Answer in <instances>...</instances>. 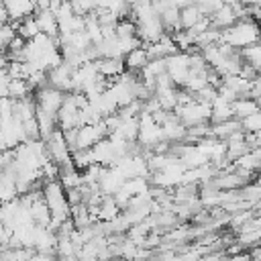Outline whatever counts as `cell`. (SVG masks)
Here are the masks:
<instances>
[{
    "label": "cell",
    "instance_id": "obj_13",
    "mask_svg": "<svg viewBox=\"0 0 261 261\" xmlns=\"http://www.w3.org/2000/svg\"><path fill=\"white\" fill-rule=\"evenodd\" d=\"M96 65H98V71L104 80H116L126 71L124 59H98Z\"/></svg>",
    "mask_w": 261,
    "mask_h": 261
},
{
    "label": "cell",
    "instance_id": "obj_24",
    "mask_svg": "<svg viewBox=\"0 0 261 261\" xmlns=\"http://www.w3.org/2000/svg\"><path fill=\"white\" fill-rule=\"evenodd\" d=\"M35 90L31 88V84L27 80H12L10 82V92H8V98L12 100H24V98H31Z\"/></svg>",
    "mask_w": 261,
    "mask_h": 261
},
{
    "label": "cell",
    "instance_id": "obj_11",
    "mask_svg": "<svg viewBox=\"0 0 261 261\" xmlns=\"http://www.w3.org/2000/svg\"><path fill=\"white\" fill-rule=\"evenodd\" d=\"M149 61H151V57H149L147 45H143V47L130 51L128 55H124V67H126L128 73H141L147 67Z\"/></svg>",
    "mask_w": 261,
    "mask_h": 261
},
{
    "label": "cell",
    "instance_id": "obj_2",
    "mask_svg": "<svg viewBox=\"0 0 261 261\" xmlns=\"http://www.w3.org/2000/svg\"><path fill=\"white\" fill-rule=\"evenodd\" d=\"M173 114L179 118V122H181L186 128H192V126L204 124L206 120L212 118V106L194 100V102L188 104V106H177V108L173 110Z\"/></svg>",
    "mask_w": 261,
    "mask_h": 261
},
{
    "label": "cell",
    "instance_id": "obj_22",
    "mask_svg": "<svg viewBox=\"0 0 261 261\" xmlns=\"http://www.w3.org/2000/svg\"><path fill=\"white\" fill-rule=\"evenodd\" d=\"M71 222L75 224V228H88V226L94 224V220H92V216H90L86 204L71 206Z\"/></svg>",
    "mask_w": 261,
    "mask_h": 261
},
{
    "label": "cell",
    "instance_id": "obj_8",
    "mask_svg": "<svg viewBox=\"0 0 261 261\" xmlns=\"http://www.w3.org/2000/svg\"><path fill=\"white\" fill-rule=\"evenodd\" d=\"M124 181H126V179L118 173V169L106 167L104 173H102V177H100V181H98V188H100V192H102L104 196H114V194L122 188Z\"/></svg>",
    "mask_w": 261,
    "mask_h": 261
},
{
    "label": "cell",
    "instance_id": "obj_1",
    "mask_svg": "<svg viewBox=\"0 0 261 261\" xmlns=\"http://www.w3.org/2000/svg\"><path fill=\"white\" fill-rule=\"evenodd\" d=\"M261 41V27L257 20L253 18H245V20H237L230 29L222 31V37H220V43L232 47L234 51L237 49H247L251 45H257Z\"/></svg>",
    "mask_w": 261,
    "mask_h": 261
},
{
    "label": "cell",
    "instance_id": "obj_16",
    "mask_svg": "<svg viewBox=\"0 0 261 261\" xmlns=\"http://www.w3.org/2000/svg\"><path fill=\"white\" fill-rule=\"evenodd\" d=\"M230 118H234L232 102L224 100L222 96H216V100L212 102V118L210 120H214V124H216V122H226Z\"/></svg>",
    "mask_w": 261,
    "mask_h": 261
},
{
    "label": "cell",
    "instance_id": "obj_18",
    "mask_svg": "<svg viewBox=\"0 0 261 261\" xmlns=\"http://www.w3.org/2000/svg\"><path fill=\"white\" fill-rule=\"evenodd\" d=\"M31 214H33V222L37 226L49 228V224H51V212H49V206L45 204L43 198L31 202Z\"/></svg>",
    "mask_w": 261,
    "mask_h": 261
},
{
    "label": "cell",
    "instance_id": "obj_26",
    "mask_svg": "<svg viewBox=\"0 0 261 261\" xmlns=\"http://www.w3.org/2000/svg\"><path fill=\"white\" fill-rule=\"evenodd\" d=\"M116 37L126 39V37H137V22L133 18H120L116 22Z\"/></svg>",
    "mask_w": 261,
    "mask_h": 261
},
{
    "label": "cell",
    "instance_id": "obj_4",
    "mask_svg": "<svg viewBox=\"0 0 261 261\" xmlns=\"http://www.w3.org/2000/svg\"><path fill=\"white\" fill-rule=\"evenodd\" d=\"M63 100H65V94L59 92V90H55V88H51L49 84L43 86V88H39L35 92V104H37V108H41V110H45V112H49L53 116H57L59 108L63 106Z\"/></svg>",
    "mask_w": 261,
    "mask_h": 261
},
{
    "label": "cell",
    "instance_id": "obj_15",
    "mask_svg": "<svg viewBox=\"0 0 261 261\" xmlns=\"http://www.w3.org/2000/svg\"><path fill=\"white\" fill-rule=\"evenodd\" d=\"M239 130H243V128H241V120L230 118V120H226V122H216V124H212V126H210V137H214V139H218V141H226L228 137H232V135L239 133Z\"/></svg>",
    "mask_w": 261,
    "mask_h": 261
},
{
    "label": "cell",
    "instance_id": "obj_6",
    "mask_svg": "<svg viewBox=\"0 0 261 261\" xmlns=\"http://www.w3.org/2000/svg\"><path fill=\"white\" fill-rule=\"evenodd\" d=\"M90 157H92V163L100 165V167H114V163L118 159L108 139H102L98 145H94L90 149Z\"/></svg>",
    "mask_w": 261,
    "mask_h": 261
},
{
    "label": "cell",
    "instance_id": "obj_21",
    "mask_svg": "<svg viewBox=\"0 0 261 261\" xmlns=\"http://www.w3.org/2000/svg\"><path fill=\"white\" fill-rule=\"evenodd\" d=\"M116 135H120L124 141L135 143L139 139V118H130V120H120V126L116 128Z\"/></svg>",
    "mask_w": 261,
    "mask_h": 261
},
{
    "label": "cell",
    "instance_id": "obj_23",
    "mask_svg": "<svg viewBox=\"0 0 261 261\" xmlns=\"http://www.w3.org/2000/svg\"><path fill=\"white\" fill-rule=\"evenodd\" d=\"M39 35H41V31H39V24H37V20H35V14L29 16V18H24V20L18 24V37L24 39L27 43L33 41V39H37Z\"/></svg>",
    "mask_w": 261,
    "mask_h": 261
},
{
    "label": "cell",
    "instance_id": "obj_27",
    "mask_svg": "<svg viewBox=\"0 0 261 261\" xmlns=\"http://www.w3.org/2000/svg\"><path fill=\"white\" fill-rule=\"evenodd\" d=\"M241 128H243L245 135H255V133H259V130H261V110H259L257 114H253V116L243 118V120H241Z\"/></svg>",
    "mask_w": 261,
    "mask_h": 261
},
{
    "label": "cell",
    "instance_id": "obj_25",
    "mask_svg": "<svg viewBox=\"0 0 261 261\" xmlns=\"http://www.w3.org/2000/svg\"><path fill=\"white\" fill-rule=\"evenodd\" d=\"M241 57H243V61L247 63V65H251V67H255L257 71H261V45L257 43V45H251V47H247V49H243L241 51Z\"/></svg>",
    "mask_w": 261,
    "mask_h": 261
},
{
    "label": "cell",
    "instance_id": "obj_9",
    "mask_svg": "<svg viewBox=\"0 0 261 261\" xmlns=\"http://www.w3.org/2000/svg\"><path fill=\"white\" fill-rule=\"evenodd\" d=\"M212 186H214V188H218L220 192L243 190V188L247 186V179H245L241 173H237V171H222V173H218V175L214 177Z\"/></svg>",
    "mask_w": 261,
    "mask_h": 261
},
{
    "label": "cell",
    "instance_id": "obj_5",
    "mask_svg": "<svg viewBox=\"0 0 261 261\" xmlns=\"http://www.w3.org/2000/svg\"><path fill=\"white\" fill-rule=\"evenodd\" d=\"M143 147H155L163 141V128L153 120L151 114L141 112L139 116V139H137Z\"/></svg>",
    "mask_w": 261,
    "mask_h": 261
},
{
    "label": "cell",
    "instance_id": "obj_20",
    "mask_svg": "<svg viewBox=\"0 0 261 261\" xmlns=\"http://www.w3.org/2000/svg\"><path fill=\"white\" fill-rule=\"evenodd\" d=\"M120 210L122 208L116 204L114 196H104V200L100 204V220L102 222H112V220H116L120 216Z\"/></svg>",
    "mask_w": 261,
    "mask_h": 261
},
{
    "label": "cell",
    "instance_id": "obj_7",
    "mask_svg": "<svg viewBox=\"0 0 261 261\" xmlns=\"http://www.w3.org/2000/svg\"><path fill=\"white\" fill-rule=\"evenodd\" d=\"M4 6L10 22H22L24 18L37 12V2H29V0H8L4 2Z\"/></svg>",
    "mask_w": 261,
    "mask_h": 261
},
{
    "label": "cell",
    "instance_id": "obj_3",
    "mask_svg": "<svg viewBox=\"0 0 261 261\" xmlns=\"http://www.w3.org/2000/svg\"><path fill=\"white\" fill-rule=\"evenodd\" d=\"M167 75L171 77L173 86H186L190 77V53L177 51L171 57H167Z\"/></svg>",
    "mask_w": 261,
    "mask_h": 261
},
{
    "label": "cell",
    "instance_id": "obj_12",
    "mask_svg": "<svg viewBox=\"0 0 261 261\" xmlns=\"http://www.w3.org/2000/svg\"><path fill=\"white\" fill-rule=\"evenodd\" d=\"M210 20H212V27L218 29V31H226V29H230V27L239 20L237 10H234V4H232V2H230V4H222V8H220Z\"/></svg>",
    "mask_w": 261,
    "mask_h": 261
},
{
    "label": "cell",
    "instance_id": "obj_29",
    "mask_svg": "<svg viewBox=\"0 0 261 261\" xmlns=\"http://www.w3.org/2000/svg\"><path fill=\"white\" fill-rule=\"evenodd\" d=\"M10 77H8V73L4 71V73H0V100L2 98H8V92H10Z\"/></svg>",
    "mask_w": 261,
    "mask_h": 261
},
{
    "label": "cell",
    "instance_id": "obj_19",
    "mask_svg": "<svg viewBox=\"0 0 261 261\" xmlns=\"http://www.w3.org/2000/svg\"><path fill=\"white\" fill-rule=\"evenodd\" d=\"M202 18H206V16L198 10L196 4H188V6H184V8L179 10V24H181V31L194 29Z\"/></svg>",
    "mask_w": 261,
    "mask_h": 261
},
{
    "label": "cell",
    "instance_id": "obj_17",
    "mask_svg": "<svg viewBox=\"0 0 261 261\" xmlns=\"http://www.w3.org/2000/svg\"><path fill=\"white\" fill-rule=\"evenodd\" d=\"M261 108H259V102L253 100V98H239L232 102V112H234V118L237 120H243L247 116H253L257 114Z\"/></svg>",
    "mask_w": 261,
    "mask_h": 261
},
{
    "label": "cell",
    "instance_id": "obj_30",
    "mask_svg": "<svg viewBox=\"0 0 261 261\" xmlns=\"http://www.w3.org/2000/svg\"><path fill=\"white\" fill-rule=\"evenodd\" d=\"M247 143L251 149H261V130L255 135H247Z\"/></svg>",
    "mask_w": 261,
    "mask_h": 261
},
{
    "label": "cell",
    "instance_id": "obj_28",
    "mask_svg": "<svg viewBox=\"0 0 261 261\" xmlns=\"http://www.w3.org/2000/svg\"><path fill=\"white\" fill-rule=\"evenodd\" d=\"M198 10L206 16V18H212L220 8H222V2L220 0H212V2H196Z\"/></svg>",
    "mask_w": 261,
    "mask_h": 261
},
{
    "label": "cell",
    "instance_id": "obj_10",
    "mask_svg": "<svg viewBox=\"0 0 261 261\" xmlns=\"http://www.w3.org/2000/svg\"><path fill=\"white\" fill-rule=\"evenodd\" d=\"M35 20L39 24V31L41 35H47L51 39H57L59 37V22H57V16L47 8V10H37L35 12Z\"/></svg>",
    "mask_w": 261,
    "mask_h": 261
},
{
    "label": "cell",
    "instance_id": "obj_14",
    "mask_svg": "<svg viewBox=\"0 0 261 261\" xmlns=\"http://www.w3.org/2000/svg\"><path fill=\"white\" fill-rule=\"evenodd\" d=\"M161 128H163V141H167V143H175L179 139H186V135H188V128L179 122V118L175 114Z\"/></svg>",
    "mask_w": 261,
    "mask_h": 261
}]
</instances>
